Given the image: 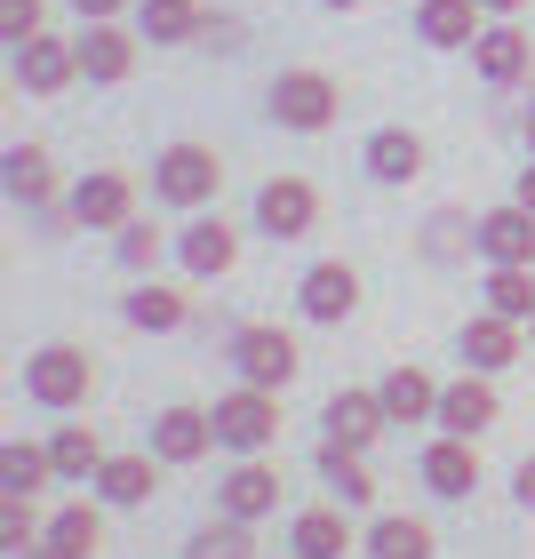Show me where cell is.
I'll list each match as a JSON object with an SVG mask.
<instances>
[{
	"label": "cell",
	"mask_w": 535,
	"mask_h": 559,
	"mask_svg": "<svg viewBox=\"0 0 535 559\" xmlns=\"http://www.w3.org/2000/svg\"><path fill=\"white\" fill-rule=\"evenodd\" d=\"M88 392H96V360L81 344H40L33 360H24V400L48 408V416H72Z\"/></svg>",
	"instance_id": "1"
},
{
	"label": "cell",
	"mask_w": 535,
	"mask_h": 559,
	"mask_svg": "<svg viewBox=\"0 0 535 559\" xmlns=\"http://www.w3.org/2000/svg\"><path fill=\"white\" fill-rule=\"evenodd\" d=\"M224 360L240 368V384H257V392H288L296 384V368H304V352L288 328H264V320H248L224 336Z\"/></svg>",
	"instance_id": "2"
},
{
	"label": "cell",
	"mask_w": 535,
	"mask_h": 559,
	"mask_svg": "<svg viewBox=\"0 0 535 559\" xmlns=\"http://www.w3.org/2000/svg\"><path fill=\"white\" fill-rule=\"evenodd\" d=\"M152 192H160L168 209H209L224 192V160L209 144H168L160 160H152Z\"/></svg>",
	"instance_id": "3"
},
{
	"label": "cell",
	"mask_w": 535,
	"mask_h": 559,
	"mask_svg": "<svg viewBox=\"0 0 535 559\" xmlns=\"http://www.w3.org/2000/svg\"><path fill=\"white\" fill-rule=\"evenodd\" d=\"M209 416H216V448H233V455H264L280 440V392L240 384V392H224Z\"/></svg>",
	"instance_id": "4"
},
{
	"label": "cell",
	"mask_w": 535,
	"mask_h": 559,
	"mask_svg": "<svg viewBox=\"0 0 535 559\" xmlns=\"http://www.w3.org/2000/svg\"><path fill=\"white\" fill-rule=\"evenodd\" d=\"M64 224H81V233H120V224H136V185L120 168H88L81 185L64 200Z\"/></svg>",
	"instance_id": "5"
},
{
	"label": "cell",
	"mask_w": 535,
	"mask_h": 559,
	"mask_svg": "<svg viewBox=\"0 0 535 559\" xmlns=\"http://www.w3.org/2000/svg\"><path fill=\"white\" fill-rule=\"evenodd\" d=\"M336 105H344V88L328 81V72H280L272 81V120L296 129V136H320L328 120H336Z\"/></svg>",
	"instance_id": "6"
},
{
	"label": "cell",
	"mask_w": 535,
	"mask_h": 559,
	"mask_svg": "<svg viewBox=\"0 0 535 559\" xmlns=\"http://www.w3.org/2000/svg\"><path fill=\"white\" fill-rule=\"evenodd\" d=\"M9 72H16V88L57 96V88L81 81V48L57 40V33H33V40H16V48H9Z\"/></svg>",
	"instance_id": "7"
},
{
	"label": "cell",
	"mask_w": 535,
	"mask_h": 559,
	"mask_svg": "<svg viewBox=\"0 0 535 559\" xmlns=\"http://www.w3.org/2000/svg\"><path fill=\"white\" fill-rule=\"evenodd\" d=\"M312 224H320V192L304 185V176H272L257 192V233L264 240H304Z\"/></svg>",
	"instance_id": "8"
},
{
	"label": "cell",
	"mask_w": 535,
	"mask_h": 559,
	"mask_svg": "<svg viewBox=\"0 0 535 559\" xmlns=\"http://www.w3.org/2000/svg\"><path fill=\"white\" fill-rule=\"evenodd\" d=\"M296 304H304L312 328H344L352 312H360V272H352V264H312L296 280Z\"/></svg>",
	"instance_id": "9"
},
{
	"label": "cell",
	"mask_w": 535,
	"mask_h": 559,
	"mask_svg": "<svg viewBox=\"0 0 535 559\" xmlns=\"http://www.w3.org/2000/svg\"><path fill=\"white\" fill-rule=\"evenodd\" d=\"M216 512H224V520H248V527H257L264 512H280V472L264 464V455H240V464L216 479Z\"/></svg>",
	"instance_id": "10"
},
{
	"label": "cell",
	"mask_w": 535,
	"mask_h": 559,
	"mask_svg": "<svg viewBox=\"0 0 535 559\" xmlns=\"http://www.w3.org/2000/svg\"><path fill=\"white\" fill-rule=\"evenodd\" d=\"M527 64H535V40L520 33L512 16H496L488 33L472 40V72H479L488 88H520V81H527Z\"/></svg>",
	"instance_id": "11"
},
{
	"label": "cell",
	"mask_w": 535,
	"mask_h": 559,
	"mask_svg": "<svg viewBox=\"0 0 535 559\" xmlns=\"http://www.w3.org/2000/svg\"><path fill=\"white\" fill-rule=\"evenodd\" d=\"M176 264H185L192 280H224L240 264V233L224 216H192L185 233H176Z\"/></svg>",
	"instance_id": "12"
},
{
	"label": "cell",
	"mask_w": 535,
	"mask_h": 559,
	"mask_svg": "<svg viewBox=\"0 0 535 559\" xmlns=\"http://www.w3.org/2000/svg\"><path fill=\"white\" fill-rule=\"evenodd\" d=\"M496 416H503V400H496L488 376H472V368L440 392V431L448 440H479V431H496Z\"/></svg>",
	"instance_id": "13"
},
{
	"label": "cell",
	"mask_w": 535,
	"mask_h": 559,
	"mask_svg": "<svg viewBox=\"0 0 535 559\" xmlns=\"http://www.w3.org/2000/svg\"><path fill=\"white\" fill-rule=\"evenodd\" d=\"M72 48H81V81L88 88H120L136 72V40L120 33V16L112 24H81V40H72Z\"/></svg>",
	"instance_id": "14"
},
{
	"label": "cell",
	"mask_w": 535,
	"mask_h": 559,
	"mask_svg": "<svg viewBox=\"0 0 535 559\" xmlns=\"http://www.w3.org/2000/svg\"><path fill=\"white\" fill-rule=\"evenodd\" d=\"M416 479H424L431 496H448V503L472 496L479 488V440H448V431H440V440L416 455Z\"/></svg>",
	"instance_id": "15"
},
{
	"label": "cell",
	"mask_w": 535,
	"mask_h": 559,
	"mask_svg": "<svg viewBox=\"0 0 535 559\" xmlns=\"http://www.w3.org/2000/svg\"><path fill=\"white\" fill-rule=\"evenodd\" d=\"M472 248L488 264H535V209H520V200L512 209H488L472 224Z\"/></svg>",
	"instance_id": "16"
},
{
	"label": "cell",
	"mask_w": 535,
	"mask_h": 559,
	"mask_svg": "<svg viewBox=\"0 0 535 559\" xmlns=\"http://www.w3.org/2000/svg\"><path fill=\"white\" fill-rule=\"evenodd\" d=\"M216 448V416L209 408H160L152 416V455L160 464H200Z\"/></svg>",
	"instance_id": "17"
},
{
	"label": "cell",
	"mask_w": 535,
	"mask_h": 559,
	"mask_svg": "<svg viewBox=\"0 0 535 559\" xmlns=\"http://www.w3.org/2000/svg\"><path fill=\"white\" fill-rule=\"evenodd\" d=\"M96 503H112V512H136V503H152V488H160V455H105V472L88 479Z\"/></svg>",
	"instance_id": "18"
},
{
	"label": "cell",
	"mask_w": 535,
	"mask_h": 559,
	"mask_svg": "<svg viewBox=\"0 0 535 559\" xmlns=\"http://www.w3.org/2000/svg\"><path fill=\"white\" fill-rule=\"evenodd\" d=\"M479 33H488L479 0H416V40L424 48H472Z\"/></svg>",
	"instance_id": "19"
},
{
	"label": "cell",
	"mask_w": 535,
	"mask_h": 559,
	"mask_svg": "<svg viewBox=\"0 0 535 559\" xmlns=\"http://www.w3.org/2000/svg\"><path fill=\"white\" fill-rule=\"evenodd\" d=\"M520 344H527V328H520V320H503V312L464 320V368H472V376L512 368V360H520Z\"/></svg>",
	"instance_id": "20"
},
{
	"label": "cell",
	"mask_w": 535,
	"mask_h": 559,
	"mask_svg": "<svg viewBox=\"0 0 535 559\" xmlns=\"http://www.w3.org/2000/svg\"><path fill=\"white\" fill-rule=\"evenodd\" d=\"M320 424H328V440H336V448H360V455H368L376 440H384L392 416H384V400H376V392H336Z\"/></svg>",
	"instance_id": "21"
},
{
	"label": "cell",
	"mask_w": 535,
	"mask_h": 559,
	"mask_svg": "<svg viewBox=\"0 0 535 559\" xmlns=\"http://www.w3.org/2000/svg\"><path fill=\"white\" fill-rule=\"evenodd\" d=\"M440 392H448V384H431V376L407 368V360L384 376V384H376V400H384L392 424H440Z\"/></svg>",
	"instance_id": "22"
},
{
	"label": "cell",
	"mask_w": 535,
	"mask_h": 559,
	"mask_svg": "<svg viewBox=\"0 0 535 559\" xmlns=\"http://www.w3.org/2000/svg\"><path fill=\"white\" fill-rule=\"evenodd\" d=\"M288 551H296V559H344V551H352L344 503H312V512H296V520H288Z\"/></svg>",
	"instance_id": "23"
},
{
	"label": "cell",
	"mask_w": 535,
	"mask_h": 559,
	"mask_svg": "<svg viewBox=\"0 0 535 559\" xmlns=\"http://www.w3.org/2000/svg\"><path fill=\"white\" fill-rule=\"evenodd\" d=\"M40 551H57V559H96V551H105V512H96V503H57V512H48Z\"/></svg>",
	"instance_id": "24"
},
{
	"label": "cell",
	"mask_w": 535,
	"mask_h": 559,
	"mask_svg": "<svg viewBox=\"0 0 535 559\" xmlns=\"http://www.w3.org/2000/svg\"><path fill=\"white\" fill-rule=\"evenodd\" d=\"M360 160H368L376 185H416V176H424V136L416 129H376Z\"/></svg>",
	"instance_id": "25"
},
{
	"label": "cell",
	"mask_w": 535,
	"mask_h": 559,
	"mask_svg": "<svg viewBox=\"0 0 535 559\" xmlns=\"http://www.w3.org/2000/svg\"><path fill=\"white\" fill-rule=\"evenodd\" d=\"M0 185H9L16 209H48V200H57V168H48L40 144H9V160H0Z\"/></svg>",
	"instance_id": "26"
},
{
	"label": "cell",
	"mask_w": 535,
	"mask_h": 559,
	"mask_svg": "<svg viewBox=\"0 0 535 559\" xmlns=\"http://www.w3.org/2000/svg\"><path fill=\"white\" fill-rule=\"evenodd\" d=\"M136 33L160 40V48L200 40V33H209V9H200V0H136Z\"/></svg>",
	"instance_id": "27"
},
{
	"label": "cell",
	"mask_w": 535,
	"mask_h": 559,
	"mask_svg": "<svg viewBox=\"0 0 535 559\" xmlns=\"http://www.w3.org/2000/svg\"><path fill=\"white\" fill-rule=\"evenodd\" d=\"M120 312H129V328H144V336H176V328L192 320V304L176 296V288H160V280H136Z\"/></svg>",
	"instance_id": "28"
},
{
	"label": "cell",
	"mask_w": 535,
	"mask_h": 559,
	"mask_svg": "<svg viewBox=\"0 0 535 559\" xmlns=\"http://www.w3.org/2000/svg\"><path fill=\"white\" fill-rule=\"evenodd\" d=\"M360 551H368V559H431L440 544H431V527H424V520H407V512H384V520H368Z\"/></svg>",
	"instance_id": "29"
},
{
	"label": "cell",
	"mask_w": 535,
	"mask_h": 559,
	"mask_svg": "<svg viewBox=\"0 0 535 559\" xmlns=\"http://www.w3.org/2000/svg\"><path fill=\"white\" fill-rule=\"evenodd\" d=\"M48 464H57V479H81L88 488V479L105 472V440H96L88 424H57L48 431Z\"/></svg>",
	"instance_id": "30"
},
{
	"label": "cell",
	"mask_w": 535,
	"mask_h": 559,
	"mask_svg": "<svg viewBox=\"0 0 535 559\" xmlns=\"http://www.w3.org/2000/svg\"><path fill=\"white\" fill-rule=\"evenodd\" d=\"M320 479L336 488V503H344V512L376 503V479H368V464H360V448H336V440H320Z\"/></svg>",
	"instance_id": "31"
},
{
	"label": "cell",
	"mask_w": 535,
	"mask_h": 559,
	"mask_svg": "<svg viewBox=\"0 0 535 559\" xmlns=\"http://www.w3.org/2000/svg\"><path fill=\"white\" fill-rule=\"evenodd\" d=\"M488 312H503V320H535V264H488Z\"/></svg>",
	"instance_id": "32"
},
{
	"label": "cell",
	"mask_w": 535,
	"mask_h": 559,
	"mask_svg": "<svg viewBox=\"0 0 535 559\" xmlns=\"http://www.w3.org/2000/svg\"><path fill=\"white\" fill-rule=\"evenodd\" d=\"M48 479H57L48 448H33V440H9V448H0V496H40Z\"/></svg>",
	"instance_id": "33"
},
{
	"label": "cell",
	"mask_w": 535,
	"mask_h": 559,
	"mask_svg": "<svg viewBox=\"0 0 535 559\" xmlns=\"http://www.w3.org/2000/svg\"><path fill=\"white\" fill-rule=\"evenodd\" d=\"M40 536H48V520L33 512V496H0V551L24 559V551H40Z\"/></svg>",
	"instance_id": "34"
},
{
	"label": "cell",
	"mask_w": 535,
	"mask_h": 559,
	"mask_svg": "<svg viewBox=\"0 0 535 559\" xmlns=\"http://www.w3.org/2000/svg\"><path fill=\"white\" fill-rule=\"evenodd\" d=\"M185 559H257V536H248V520H209L185 544Z\"/></svg>",
	"instance_id": "35"
},
{
	"label": "cell",
	"mask_w": 535,
	"mask_h": 559,
	"mask_svg": "<svg viewBox=\"0 0 535 559\" xmlns=\"http://www.w3.org/2000/svg\"><path fill=\"white\" fill-rule=\"evenodd\" d=\"M120 264H129V272H152V264H160V233H152L144 216L120 224Z\"/></svg>",
	"instance_id": "36"
},
{
	"label": "cell",
	"mask_w": 535,
	"mask_h": 559,
	"mask_svg": "<svg viewBox=\"0 0 535 559\" xmlns=\"http://www.w3.org/2000/svg\"><path fill=\"white\" fill-rule=\"evenodd\" d=\"M33 33H40V0H0V40L16 48V40H33Z\"/></svg>",
	"instance_id": "37"
},
{
	"label": "cell",
	"mask_w": 535,
	"mask_h": 559,
	"mask_svg": "<svg viewBox=\"0 0 535 559\" xmlns=\"http://www.w3.org/2000/svg\"><path fill=\"white\" fill-rule=\"evenodd\" d=\"M200 40H209V48H240V24H233V16H216V9H209V33H200Z\"/></svg>",
	"instance_id": "38"
},
{
	"label": "cell",
	"mask_w": 535,
	"mask_h": 559,
	"mask_svg": "<svg viewBox=\"0 0 535 559\" xmlns=\"http://www.w3.org/2000/svg\"><path fill=\"white\" fill-rule=\"evenodd\" d=\"M512 496H520V512H535V455H527V464L512 472Z\"/></svg>",
	"instance_id": "39"
},
{
	"label": "cell",
	"mask_w": 535,
	"mask_h": 559,
	"mask_svg": "<svg viewBox=\"0 0 535 559\" xmlns=\"http://www.w3.org/2000/svg\"><path fill=\"white\" fill-rule=\"evenodd\" d=\"M72 9H81V16H88V24H112V16H120V9H129V0H72Z\"/></svg>",
	"instance_id": "40"
},
{
	"label": "cell",
	"mask_w": 535,
	"mask_h": 559,
	"mask_svg": "<svg viewBox=\"0 0 535 559\" xmlns=\"http://www.w3.org/2000/svg\"><path fill=\"white\" fill-rule=\"evenodd\" d=\"M512 200H520V209H535V160L520 168V192H512Z\"/></svg>",
	"instance_id": "41"
},
{
	"label": "cell",
	"mask_w": 535,
	"mask_h": 559,
	"mask_svg": "<svg viewBox=\"0 0 535 559\" xmlns=\"http://www.w3.org/2000/svg\"><path fill=\"white\" fill-rule=\"evenodd\" d=\"M479 9H488V16H520L527 0H479Z\"/></svg>",
	"instance_id": "42"
},
{
	"label": "cell",
	"mask_w": 535,
	"mask_h": 559,
	"mask_svg": "<svg viewBox=\"0 0 535 559\" xmlns=\"http://www.w3.org/2000/svg\"><path fill=\"white\" fill-rule=\"evenodd\" d=\"M527 144H535V105H527Z\"/></svg>",
	"instance_id": "43"
},
{
	"label": "cell",
	"mask_w": 535,
	"mask_h": 559,
	"mask_svg": "<svg viewBox=\"0 0 535 559\" xmlns=\"http://www.w3.org/2000/svg\"><path fill=\"white\" fill-rule=\"evenodd\" d=\"M328 9H360V0H328Z\"/></svg>",
	"instance_id": "44"
},
{
	"label": "cell",
	"mask_w": 535,
	"mask_h": 559,
	"mask_svg": "<svg viewBox=\"0 0 535 559\" xmlns=\"http://www.w3.org/2000/svg\"><path fill=\"white\" fill-rule=\"evenodd\" d=\"M24 559H57V551H24Z\"/></svg>",
	"instance_id": "45"
},
{
	"label": "cell",
	"mask_w": 535,
	"mask_h": 559,
	"mask_svg": "<svg viewBox=\"0 0 535 559\" xmlns=\"http://www.w3.org/2000/svg\"><path fill=\"white\" fill-rule=\"evenodd\" d=\"M527 336H535V320H527Z\"/></svg>",
	"instance_id": "46"
},
{
	"label": "cell",
	"mask_w": 535,
	"mask_h": 559,
	"mask_svg": "<svg viewBox=\"0 0 535 559\" xmlns=\"http://www.w3.org/2000/svg\"><path fill=\"white\" fill-rule=\"evenodd\" d=\"M288 559H296V551H288Z\"/></svg>",
	"instance_id": "47"
}]
</instances>
